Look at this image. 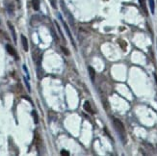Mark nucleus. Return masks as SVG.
Listing matches in <instances>:
<instances>
[{
    "label": "nucleus",
    "instance_id": "obj_1",
    "mask_svg": "<svg viewBox=\"0 0 157 156\" xmlns=\"http://www.w3.org/2000/svg\"><path fill=\"white\" fill-rule=\"evenodd\" d=\"M113 123H114V127H115L116 131H117L119 137H120V139L121 140V142H123V144H125L126 143V132H125V128L123 123L118 119H114Z\"/></svg>",
    "mask_w": 157,
    "mask_h": 156
},
{
    "label": "nucleus",
    "instance_id": "obj_2",
    "mask_svg": "<svg viewBox=\"0 0 157 156\" xmlns=\"http://www.w3.org/2000/svg\"><path fill=\"white\" fill-rule=\"evenodd\" d=\"M60 19H61V20H62V22H63V24H64V27H65V30H66V32L68 33V36H69V38H70V42H72V45L73 46L75 47V44H74V41H73V38H72V33H70V28H69V26L67 25V23L63 20V19H62V17L60 16Z\"/></svg>",
    "mask_w": 157,
    "mask_h": 156
},
{
    "label": "nucleus",
    "instance_id": "obj_3",
    "mask_svg": "<svg viewBox=\"0 0 157 156\" xmlns=\"http://www.w3.org/2000/svg\"><path fill=\"white\" fill-rule=\"evenodd\" d=\"M6 49H7V51H8V53H9L10 55H12L13 57L16 58V60H19V55H17L16 49H15L14 47L12 46V45L7 44V45H6Z\"/></svg>",
    "mask_w": 157,
    "mask_h": 156
},
{
    "label": "nucleus",
    "instance_id": "obj_4",
    "mask_svg": "<svg viewBox=\"0 0 157 156\" xmlns=\"http://www.w3.org/2000/svg\"><path fill=\"white\" fill-rule=\"evenodd\" d=\"M20 38H21V42H22V46H23V49H24V51H28V49H29V46H28V41H27V39H26V37L23 36V35H21L20 36Z\"/></svg>",
    "mask_w": 157,
    "mask_h": 156
},
{
    "label": "nucleus",
    "instance_id": "obj_5",
    "mask_svg": "<svg viewBox=\"0 0 157 156\" xmlns=\"http://www.w3.org/2000/svg\"><path fill=\"white\" fill-rule=\"evenodd\" d=\"M83 107H84L85 111H87L88 113H91V114H95V112H93L92 106H91V103L89 101H85L84 105H83Z\"/></svg>",
    "mask_w": 157,
    "mask_h": 156
},
{
    "label": "nucleus",
    "instance_id": "obj_6",
    "mask_svg": "<svg viewBox=\"0 0 157 156\" xmlns=\"http://www.w3.org/2000/svg\"><path fill=\"white\" fill-rule=\"evenodd\" d=\"M8 26H9L10 30H11V32H12V35H13V39H14V42H17V34H16V30H15V27L13 26L11 22H8Z\"/></svg>",
    "mask_w": 157,
    "mask_h": 156
},
{
    "label": "nucleus",
    "instance_id": "obj_7",
    "mask_svg": "<svg viewBox=\"0 0 157 156\" xmlns=\"http://www.w3.org/2000/svg\"><path fill=\"white\" fill-rule=\"evenodd\" d=\"M88 70H89V73H90L91 80H92V81L93 82V81H95V70L93 69V67H89Z\"/></svg>",
    "mask_w": 157,
    "mask_h": 156
},
{
    "label": "nucleus",
    "instance_id": "obj_8",
    "mask_svg": "<svg viewBox=\"0 0 157 156\" xmlns=\"http://www.w3.org/2000/svg\"><path fill=\"white\" fill-rule=\"evenodd\" d=\"M6 8L8 10V12L10 14H13L14 13V10H15V7H14V4L12 2H6Z\"/></svg>",
    "mask_w": 157,
    "mask_h": 156
},
{
    "label": "nucleus",
    "instance_id": "obj_9",
    "mask_svg": "<svg viewBox=\"0 0 157 156\" xmlns=\"http://www.w3.org/2000/svg\"><path fill=\"white\" fill-rule=\"evenodd\" d=\"M32 6L35 11L40 10V0H32Z\"/></svg>",
    "mask_w": 157,
    "mask_h": 156
},
{
    "label": "nucleus",
    "instance_id": "obj_10",
    "mask_svg": "<svg viewBox=\"0 0 157 156\" xmlns=\"http://www.w3.org/2000/svg\"><path fill=\"white\" fill-rule=\"evenodd\" d=\"M149 2V8H150L151 14H154L155 13V2L154 0H148Z\"/></svg>",
    "mask_w": 157,
    "mask_h": 156
},
{
    "label": "nucleus",
    "instance_id": "obj_11",
    "mask_svg": "<svg viewBox=\"0 0 157 156\" xmlns=\"http://www.w3.org/2000/svg\"><path fill=\"white\" fill-rule=\"evenodd\" d=\"M37 72H38V77H39V79H42V74H44V71H42V66H40V65H38Z\"/></svg>",
    "mask_w": 157,
    "mask_h": 156
},
{
    "label": "nucleus",
    "instance_id": "obj_12",
    "mask_svg": "<svg viewBox=\"0 0 157 156\" xmlns=\"http://www.w3.org/2000/svg\"><path fill=\"white\" fill-rule=\"evenodd\" d=\"M139 2H140L141 7H142V8H143L144 12H145L146 14L148 15V10H146V2H145V0H139Z\"/></svg>",
    "mask_w": 157,
    "mask_h": 156
},
{
    "label": "nucleus",
    "instance_id": "obj_13",
    "mask_svg": "<svg viewBox=\"0 0 157 156\" xmlns=\"http://www.w3.org/2000/svg\"><path fill=\"white\" fill-rule=\"evenodd\" d=\"M32 115H33V118H34V122L35 123H38L39 122V117H38V114L36 111H33L32 112Z\"/></svg>",
    "mask_w": 157,
    "mask_h": 156
},
{
    "label": "nucleus",
    "instance_id": "obj_14",
    "mask_svg": "<svg viewBox=\"0 0 157 156\" xmlns=\"http://www.w3.org/2000/svg\"><path fill=\"white\" fill-rule=\"evenodd\" d=\"M50 32H51V34H52V37H53V39L55 40L56 42H58V37H57V35H56V33H55V31H54V29L52 28H50Z\"/></svg>",
    "mask_w": 157,
    "mask_h": 156
},
{
    "label": "nucleus",
    "instance_id": "obj_15",
    "mask_svg": "<svg viewBox=\"0 0 157 156\" xmlns=\"http://www.w3.org/2000/svg\"><path fill=\"white\" fill-rule=\"evenodd\" d=\"M50 4H51L52 8L57 9V1L56 0H50Z\"/></svg>",
    "mask_w": 157,
    "mask_h": 156
},
{
    "label": "nucleus",
    "instance_id": "obj_16",
    "mask_svg": "<svg viewBox=\"0 0 157 156\" xmlns=\"http://www.w3.org/2000/svg\"><path fill=\"white\" fill-rule=\"evenodd\" d=\"M61 49L63 50V52H64V54H66V55H70L69 49H68V48H66V47H64V46H61Z\"/></svg>",
    "mask_w": 157,
    "mask_h": 156
},
{
    "label": "nucleus",
    "instance_id": "obj_17",
    "mask_svg": "<svg viewBox=\"0 0 157 156\" xmlns=\"http://www.w3.org/2000/svg\"><path fill=\"white\" fill-rule=\"evenodd\" d=\"M61 155H63V156H69L70 155V152L67 151V150H65V149H63L62 151H61Z\"/></svg>",
    "mask_w": 157,
    "mask_h": 156
},
{
    "label": "nucleus",
    "instance_id": "obj_18",
    "mask_svg": "<svg viewBox=\"0 0 157 156\" xmlns=\"http://www.w3.org/2000/svg\"><path fill=\"white\" fill-rule=\"evenodd\" d=\"M24 81H25V84H26L27 88H28V91H29V92H31V87H30V85H29L28 81L26 80V78H24Z\"/></svg>",
    "mask_w": 157,
    "mask_h": 156
},
{
    "label": "nucleus",
    "instance_id": "obj_19",
    "mask_svg": "<svg viewBox=\"0 0 157 156\" xmlns=\"http://www.w3.org/2000/svg\"><path fill=\"white\" fill-rule=\"evenodd\" d=\"M154 77H155V80H156V83H157V75L154 74Z\"/></svg>",
    "mask_w": 157,
    "mask_h": 156
},
{
    "label": "nucleus",
    "instance_id": "obj_20",
    "mask_svg": "<svg viewBox=\"0 0 157 156\" xmlns=\"http://www.w3.org/2000/svg\"><path fill=\"white\" fill-rule=\"evenodd\" d=\"M17 3H20V0H17Z\"/></svg>",
    "mask_w": 157,
    "mask_h": 156
}]
</instances>
